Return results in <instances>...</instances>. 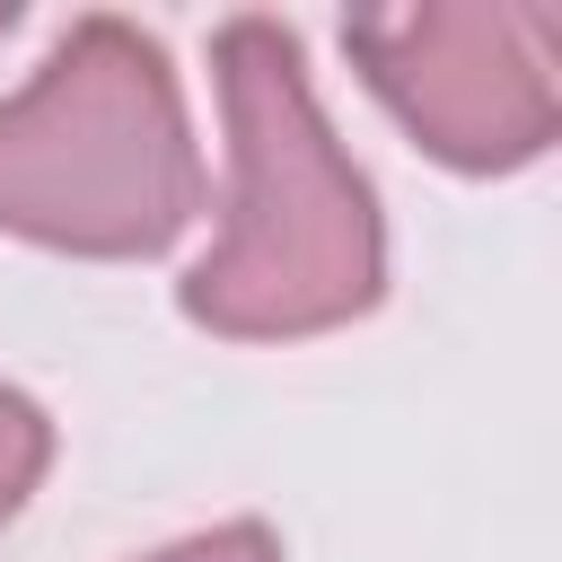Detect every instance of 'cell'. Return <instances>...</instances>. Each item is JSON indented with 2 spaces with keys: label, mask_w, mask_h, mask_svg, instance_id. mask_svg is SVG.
<instances>
[{
  "label": "cell",
  "mask_w": 562,
  "mask_h": 562,
  "mask_svg": "<svg viewBox=\"0 0 562 562\" xmlns=\"http://www.w3.org/2000/svg\"><path fill=\"white\" fill-rule=\"evenodd\" d=\"M202 211L184 79L140 18H70L0 97V237L88 263H149Z\"/></svg>",
  "instance_id": "7a4b0ae2"
},
{
  "label": "cell",
  "mask_w": 562,
  "mask_h": 562,
  "mask_svg": "<svg viewBox=\"0 0 562 562\" xmlns=\"http://www.w3.org/2000/svg\"><path fill=\"white\" fill-rule=\"evenodd\" d=\"M140 562H281V536H272L263 518H220V527L176 536V544H158V553H140Z\"/></svg>",
  "instance_id": "5b68a950"
},
{
  "label": "cell",
  "mask_w": 562,
  "mask_h": 562,
  "mask_svg": "<svg viewBox=\"0 0 562 562\" xmlns=\"http://www.w3.org/2000/svg\"><path fill=\"white\" fill-rule=\"evenodd\" d=\"M211 88L228 132L220 237L176 281V307L220 342H316L386 299V220L351 167L307 53L281 18H220Z\"/></svg>",
  "instance_id": "6da1fadb"
},
{
  "label": "cell",
  "mask_w": 562,
  "mask_h": 562,
  "mask_svg": "<svg viewBox=\"0 0 562 562\" xmlns=\"http://www.w3.org/2000/svg\"><path fill=\"white\" fill-rule=\"evenodd\" d=\"M44 465H53V413L26 386L0 378V527L26 509V492L44 483Z\"/></svg>",
  "instance_id": "277c9868"
},
{
  "label": "cell",
  "mask_w": 562,
  "mask_h": 562,
  "mask_svg": "<svg viewBox=\"0 0 562 562\" xmlns=\"http://www.w3.org/2000/svg\"><path fill=\"white\" fill-rule=\"evenodd\" d=\"M9 35H18V9H9V0H0V44H9Z\"/></svg>",
  "instance_id": "8992f818"
},
{
  "label": "cell",
  "mask_w": 562,
  "mask_h": 562,
  "mask_svg": "<svg viewBox=\"0 0 562 562\" xmlns=\"http://www.w3.org/2000/svg\"><path fill=\"white\" fill-rule=\"evenodd\" d=\"M342 53L395 132L457 176H518L562 132V18L544 0H430L342 18Z\"/></svg>",
  "instance_id": "3957f363"
}]
</instances>
